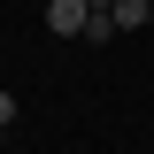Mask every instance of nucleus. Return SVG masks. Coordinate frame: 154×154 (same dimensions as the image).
<instances>
[{
	"mask_svg": "<svg viewBox=\"0 0 154 154\" xmlns=\"http://www.w3.org/2000/svg\"><path fill=\"white\" fill-rule=\"evenodd\" d=\"M85 8H93V16H108V8H116V0H85Z\"/></svg>",
	"mask_w": 154,
	"mask_h": 154,
	"instance_id": "20e7f679",
	"label": "nucleus"
},
{
	"mask_svg": "<svg viewBox=\"0 0 154 154\" xmlns=\"http://www.w3.org/2000/svg\"><path fill=\"white\" fill-rule=\"evenodd\" d=\"M85 23H93L85 0H46V31H54V38H85Z\"/></svg>",
	"mask_w": 154,
	"mask_h": 154,
	"instance_id": "f257e3e1",
	"label": "nucleus"
},
{
	"mask_svg": "<svg viewBox=\"0 0 154 154\" xmlns=\"http://www.w3.org/2000/svg\"><path fill=\"white\" fill-rule=\"evenodd\" d=\"M8 123H16V93H0V131H8Z\"/></svg>",
	"mask_w": 154,
	"mask_h": 154,
	"instance_id": "7ed1b4c3",
	"label": "nucleus"
},
{
	"mask_svg": "<svg viewBox=\"0 0 154 154\" xmlns=\"http://www.w3.org/2000/svg\"><path fill=\"white\" fill-rule=\"evenodd\" d=\"M146 23H154V16H146Z\"/></svg>",
	"mask_w": 154,
	"mask_h": 154,
	"instance_id": "39448f33",
	"label": "nucleus"
},
{
	"mask_svg": "<svg viewBox=\"0 0 154 154\" xmlns=\"http://www.w3.org/2000/svg\"><path fill=\"white\" fill-rule=\"evenodd\" d=\"M146 16H154V0H116V8H108V23H116V31H139Z\"/></svg>",
	"mask_w": 154,
	"mask_h": 154,
	"instance_id": "f03ea898",
	"label": "nucleus"
}]
</instances>
